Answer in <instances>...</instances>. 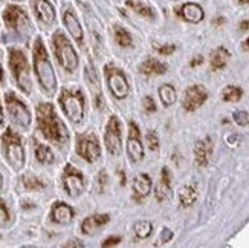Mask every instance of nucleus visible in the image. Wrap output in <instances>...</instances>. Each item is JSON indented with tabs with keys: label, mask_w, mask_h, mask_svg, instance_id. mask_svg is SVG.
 Returning a JSON list of instances; mask_svg holds the SVG:
<instances>
[{
	"label": "nucleus",
	"mask_w": 249,
	"mask_h": 248,
	"mask_svg": "<svg viewBox=\"0 0 249 248\" xmlns=\"http://www.w3.org/2000/svg\"><path fill=\"white\" fill-rule=\"evenodd\" d=\"M37 121H38V129L41 134L45 135L46 139L55 143L58 146H64L68 143V132L64 124L60 121L55 111H53L52 104H38L37 107Z\"/></svg>",
	"instance_id": "1"
},
{
	"label": "nucleus",
	"mask_w": 249,
	"mask_h": 248,
	"mask_svg": "<svg viewBox=\"0 0 249 248\" xmlns=\"http://www.w3.org/2000/svg\"><path fill=\"white\" fill-rule=\"evenodd\" d=\"M34 66L41 88L48 92H52L57 86V78L55 74H53L52 64L48 58L46 49L43 46V41L40 38L36 41V48H34Z\"/></svg>",
	"instance_id": "2"
},
{
	"label": "nucleus",
	"mask_w": 249,
	"mask_h": 248,
	"mask_svg": "<svg viewBox=\"0 0 249 248\" xmlns=\"http://www.w3.org/2000/svg\"><path fill=\"white\" fill-rule=\"evenodd\" d=\"M2 150L5 159L8 161V164L13 167L14 170H20L25 166V150L21 146L20 138L8 129L2 138Z\"/></svg>",
	"instance_id": "3"
},
{
	"label": "nucleus",
	"mask_w": 249,
	"mask_h": 248,
	"mask_svg": "<svg viewBox=\"0 0 249 248\" xmlns=\"http://www.w3.org/2000/svg\"><path fill=\"white\" fill-rule=\"evenodd\" d=\"M60 104L64 114L73 123H80L84 116V96L78 89H64L60 96Z\"/></svg>",
	"instance_id": "4"
},
{
	"label": "nucleus",
	"mask_w": 249,
	"mask_h": 248,
	"mask_svg": "<svg viewBox=\"0 0 249 248\" xmlns=\"http://www.w3.org/2000/svg\"><path fill=\"white\" fill-rule=\"evenodd\" d=\"M9 64H11V69H13V75L18 84V88L25 94H29L31 92V75H29V66H28L25 54L21 51L13 49L9 57Z\"/></svg>",
	"instance_id": "5"
},
{
	"label": "nucleus",
	"mask_w": 249,
	"mask_h": 248,
	"mask_svg": "<svg viewBox=\"0 0 249 248\" xmlns=\"http://www.w3.org/2000/svg\"><path fill=\"white\" fill-rule=\"evenodd\" d=\"M53 41V51H55V56L60 61V64L68 71H75L78 68V57L77 52L73 51L72 45L69 40L64 37L61 32H57L52 38Z\"/></svg>",
	"instance_id": "6"
},
{
	"label": "nucleus",
	"mask_w": 249,
	"mask_h": 248,
	"mask_svg": "<svg viewBox=\"0 0 249 248\" xmlns=\"http://www.w3.org/2000/svg\"><path fill=\"white\" fill-rule=\"evenodd\" d=\"M77 152L88 163H95L101 155V147L95 134H83L77 136Z\"/></svg>",
	"instance_id": "7"
},
{
	"label": "nucleus",
	"mask_w": 249,
	"mask_h": 248,
	"mask_svg": "<svg viewBox=\"0 0 249 248\" xmlns=\"http://www.w3.org/2000/svg\"><path fill=\"white\" fill-rule=\"evenodd\" d=\"M104 72L107 77V84H109L112 94L120 100L125 98L130 92V86L127 83V78L123 74V71H120L118 68H113V66H106Z\"/></svg>",
	"instance_id": "8"
},
{
	"label": "nucleus",
	"mask_w": 249,
	"mask_h": 248,
	"mask_svg": "<svg viewBox=\"0 0 249 248\" xmlns=\"http://www.w3.org/2000/svg\"><path fill=\"white\" fill-rule=\"evenodd\" d=\"M6 109H8L11 120H13L17 126L23 127V129L29 127L31 114L26 109V106L21 103L18 98H16L13 94H6Z\"/></svg>",
	"instance_id": "9"
},
{
	"label": "nucleus",
	"mask_w": 249,
	"mask_h": 248,
	"mask_svg": "<svg viewBox=\"0 0 249 248\" xmlns=\"http://www.w3.org/2000/svg\"><path fill=\"white\" fill-rule=\"evenodd\" d=\"M3 19L6 26L13 31L21 32V34L29 31V19L25 11L18 6H8L3 13Z\"/></svg>",
	"instance_id": "10"
},
{
	"label": "nucleus",
	"mask_w": 249,
	"mask_h": 248,
	"mask_svg": "<svg viewBox=\"0 0 249 248\" xmlns=\"http://www.w3.org/2000/svg\"><path fill=\"white\" fill-rule=\"evenodd\" d=\"M106 147L112 155H120L121 152V124L116 116H112L106 127L104 134Z\"/></svg>",
	"instance_id": "11"
},
{
	"label": "nucleus",
	"mask_w": 249,
	"mask_h": 248,
	"mask_svg": "<svg viewBox=\"0 0 249 248\" xmlns=\"http://www.w3.org/2000/svg\"><path fill=\"white\" fill-rule=\"evenodd\" d=\"M207 98H208V91L200 84H194V86H190V88L185 91V95H183V100H182V106L185 111L193 112V111L199 109V107L207 101Z\"/></svg>",
	"instance_id": "12"
},
{
	"label": "nucleus",
	"mask_w": 249,
	"mask_h": 248,
	"mask_svg": "<svg viewBox=\"0 0 249 248\" xmlns=\"http://www.w3.org/2000/svg\"><path fill=\"white\" fill-rule=\"evenodd\" d=\"M63 184H64V189H66L69 196H73V198L78 196V195H81L83 189H84L83 175L75 167L66 166V169H64V175H63Z\"/></svg>",
	"instance_id": "13"
},
{
	"label": "nucleus",
	"mask_w": 249,
	"mask_h": 248,
	"mask_svg": "<svg viewBox=\"0 0 249 248\" xmlns=\"http://www.w3.org/2000/svg\"><path fill=\"white\" fill-rule=\"evenodd\" d=\"M127 155L132 163H139L144 158V149L141 143L139 129L135 123L128 124V139H127Z\"/></svg>",
	"instance_id": "14"
},
{
	"label": "nucleus",
	"mask_w": 249,
	"mask_h": 248,
	"mask_svg": "<svg viewBox=\"0 0 249 248\" xmlns=\"http://www.w3.org/2000/svg\"><path fill=\"white\" fill-rule=\"evenodd\" d=\"M211 153H213L211 138H205V139H202V141L196 143V147H194V156H196V163L200 167L208 166Z\"/></svg>",
	"instance_id": "15"
},
{
	"label": "nucleus",
	"mask_w": 249,
	"mask_h": 248,
	"mask_svg": "<svg viewBox=\"0 0 249 248\" xmlns=\"http://www.w3.org/2000/svg\"><path fill=\"white\" fill-rule=\"evenodd\" d=\"M34 9L37 17L43 21V23L51 25L55 20V11H53L52 5L48 0H34Z\"/></svg>",
	"instance_id": "16"
},
{
	"label": "nucleus",
	"mask_w": 249,
	"mask_h": 248,
	"mask_svg": "<svg viewBox=\"0 0 249 248\" xmlns=\"http://www.w3.org/2000/svg\"><path fill=\"white\" fill-rule=\"evenodd\" d=\"M107 222H109V214H93V216H89L83 221L81 231L84 234H92L93 231L101 229Z\"/></svg>",
	"instance_id": "17"
},
{
	"label": "nucleus",
	"mask_w": 249,
	"mask_h": 248,
	"mask_svg": "<svg viewBox=\"0 0 249 248\" xmlns=\"http://www.w3.org/2000/svg\"><path fill=\"white\" fill-rule=\"evenodd\" d=\"M178 13L182 19L191 21V23H199L200 20H203V16H205L203 9L196 3H185L183 6H180Z\"/></svg>",
	"instance_id": "18"
},
{
	"label": "nucleus",
	"mask_w": 249,
	"mask_h": 248,
	"mask_svg": "<svg viewBox=\"0 0 249 248\" xmlns=\"http://www.w3.org/2000/svg\"><path fill=\"white\" fill-rule=\"evenodd\" d=\"M171 193V175H170V170L167 167L162 169V173H160V181L156 187V199L159 202L165 201Z\"/></svg>",
	"instance_id": "19"
},
{
	"label": "nucleus",
	"mask_w": 249,
	"mask_h": 248,
	"mask_svg": "<svg viewBox=\"0 0 249 248\" xmlns=\"http://www.w3.org/2000/svg\"><path fill=\"white\" fill-rule=\"evenodd\" d=\"M73 218V210L64 202H57L52 207V219L57 224H69Z\"/></svg>",
	"instance_id": "20"
},
{
	"label": "nucleus",
	"mask_w": 249,
	"mask_h": 248,
	"mask_svg": "<svg viewBox=\"0 0 249 248\" xmlns=\"http://www.w3.org/2000/svg\"><path fill=\"white\" fill-rule=\"evenodd\" d=\"M63 20H64V25H66L68 31L71 32V36L78 43H83V29H81L80 21L77 20V17L73 16L72 11H66Z\"/></svg>",
	"instance_id": "21"
},
{
	"label": "nucleus",
	"mask_w": 249,
	"mask_h": 248,
	"mask_svg": "<svg viewBox=\"0 0 249 248\" xmlns=\"http://www.w3.org/2000/svg\"><path fill=\"white\" fill-rule=\"evenodd\" d=\"M133 190H135V195L136 199H142L145 198L150 190H151V179L148 175L142 173V175H138L133 181Z\"/></svg>",
	"instance_id": "22"
},
{
	"label": "nucleus",
	"mask_w": 249,
	"mask_h": 248,
	"mask_svg": "<svg viewBox=\"0 0 249 248\" xmlns=\"http://www.w3.org/2000/svg\"><path fill=\"white\" fill-rule=\"evenodd\" d=\"M141 72L145 75H162L167 72V64L155 58H147L141 64Z\"/></svg>",
	"instance_id": "23"
},
{
	"label": "nucleus",
	"mask_w": 249,
	"mask_h": 248,
	"mask_svg": "<svg viewBox=\"0 0 249 248\" xmlns=\"http://www.w3.org/2000/svg\"><path fill=\"white\" fill-rule=\"evenodd\" d=\"M86 80H88L92 94L95 95L96 104H98V107H101V86L98 81V75H96L95 69H92V66H88V69H86Z\"/></svg>",
	"instance_id": "24"
},
{
	"label": "nucleus",
	"mask_w": 249,
	"mask_h": 248,
	"mask_svg": "<svg viewBox=\"0 0 249 248\" xmlns=\"http://www.w3.org/2000/svg\"><path fill=\"white\" fill-rule=\"evenodd\" d=\"M230 60V52L223 46L213 51L211 54V69L213 71H220L226 66V63Z\"/></svg>",
	"instance_id": "25"
},
{
	"label": "nucleus",
	"mask_w": 249,
	"mask_h": 248,
	"mask_svg": "<svg viewBox=\"0 0 249 248\" xmlns=\"http://www.w3.org/2000/svg\"><path fill=\"white\" fill-rule=\"evenodd\" d=\"M197 199V190L193 186H183L179 190V202L182 207H191Z\"/></svg>",
	"instance_id": "26"
},
{
	"label": "nucleus",
	"mask_w": 249,
	"mask_h": 248,
	"mask_svg": "<svg viewBox=\"0 0 249 248\" xmlns=\"http://www.w3.org/2000/svg\"><path fill=\"white\" fill-rule=\"evenodd\" d=\"M159 96H160V101L164 103V106H171L175 104L176 100H178V94H176V89L173 88L171 84H164L159 88Z\"/></svg>",
	"instance_id": "27"
},
{
	"label": "nucleus",
	"mask_w": 249,
	"mask_h": 248,
	"mask_svg": "<svg viewBox=\"0 0 249 248\" xmlns=\"http://www.w3.org/2000/svg\"><path fill=\"white\" fill-rule=\"evenodd\" d=\"M36 158L43 164H51L53 163V153L52 150L45 144H37L36 146Z\"/></svg>",
	"instance_id": "28"
},
{
	"label": "nucleus",
	"mask_w": 249,
	"mask_h": 248,
	"mask_svg": "<svg viewBox=\"0 0 249 248\" xmlns=\"http://www.w3.org/2000/svg\"><path fill=\"white\" fill-rule=\"evenodd\" d=\"M127 6L128 8H132L135 13H138L139 16H142V17H147V19H153L155 17V13H153V9H151L150 6L144 5V3H139V2H133V0H128L127 2Z\"/></svg>",
	"instance_id": "29"
},
{
	"label": "nucleus",
	"mask_w": 249,
	"mask_h": 248,
	"mask_svg": "<svg viewBox=\"0 0 249 248\" xmlns=\"http://www.w3.org/2000/svg\"><path fill=\"white\" fill-rule=\"evenodd\" d=\"M133 230L139 239H145L151 234V231H153V225H151V222H148V221H139L135 224Z\"/></svg>",
	"instance_id": "30"
},
{
	"label": "nucleus",
	"mask_w": 249,
	"mask_h": 248,
	"mask_svg": "<svg viewBox=\"0 0 249 248\" xmlns=\"http://www.w3.org/2000/svg\"><path fill=\"white\" fill-rule=\"evenodd\" d=\"M243 95V91L237 86H226L223 89V100L230 103H237Z\"/></svg>",
	"instance_id": "31"
},
{
	"label": "nucleus",
	"mask_w": 249,
	"mask_h": 248,
	"mask_svg": "<svg viewBox=\"0 0 249 248\" xmlns=\"http://www.w3.org/2000/svg\"><path fill=\"white\" fill-rule=\"evenodd\" d=\"M23 184L28 190H32V191H37V190H43L46 187V182L41 181L40 178L37 176H32V175H26L23 178Z\"/></svg>",
	"instance_id": "32"
},
{
	"label": "nucleus",
	"mask_w": 249,
	"mask_h": 248,
	"mask_svg": "<svg viewBox=\"0 0 249 248\" xmlns=\"http://www.w3.org/2000/svg\"><path fill=\"white\" fill-rule=\"evenodd\" d=\"M115 37H116L118 45L123 48H127L132 45V37H130V34L123 26H115Z\"/></svg>",
	"instance_id": "33"
},
{
	"label": "nucleus",
	"mask_w": 249,
	"mask_h": 248,
	"mask_svg": "<svg viewBox=\"0 0 249 248\" xmlns=\"http://www.w3.org/2000/svg\"><path fill=\"white\" fill-rule=\"evenodd\" d=\"M232 118L239 126H248L249 124V111H235Z\"/></svg>",
	"instance_id": "34"
},
{
	"label": "nucleus",
	"mask_w": 249,
	"mask_h": 248,
	"mask_svg": "<svg viewBox=\"0 0 249 248\" xmlns=\"http://www.w3.org/2000/svg\"><path fill=\"white\" fill-rule=\"evenodd\" d=\"M147 144H148L150 150H153V152H156V150L159 149V138H158L156 132L150 131L147 134Z\"/></svg>",
	"instance_id": "35"
},
{
	"label": "nucleus",
	"mask_w": 249,
	"mask_h": 248,
	"mask_svg": "<svg viewBox=\"0 0 249 248\" xmlns=\"http://www.w3.org/2000/svg\"><path fill=\"white\" fill-rule=\"evenodd\" d=\"M155 49L160 54V56H171L176 51L175 45H164V46H155Z\"/></svg>",
	"instance_id": "36"
},
{
	"label": "nucleus",
	"mask_w": 249,
	"mask_h": 248,
	"mask_svg": "<svg viewBox=\"0 0 249 248\" xmlns=\"http://www.w3.org/2000/svg\"><path fill=\"white\" fill-rule=\"evenodd\" d=\"M144 107H145L147 112H155L156 111L155 100L151 98V96H145V98H144Z\"/></svg>",
	"instance_id": "37"
},
{
	"label": "nucleus",
	"mask_w": 249,
	"mask_h": 248,
	"mask_svg": "<svg viewBox=\"0 0 249 248\" xmlns=\"http://www.w3.org/2000/svg\"><path fill=\"white\" fill-rule=\"evenodd\" d=\"M8 218H9L8 210H6V207L3 206V204L0 202V225H5L8 222Z\"/></svg>",
	"instance_id": "38"
},
{
	"label": "nucleus",
	"mask_w": 249,
	"mask_h": 248,
	"mask_svg": "<svg viewBox=\"0 0 249 248\" xmlns=\"http://www.w3.org/2000/svg\"><path fill=\"white\" fill-rule=\"evenodd\" d=\"M171 238H173V233L168 230V229H164L162 230V234H160V238H159V244H165V242H168V241H171Z\"/></svg>",
	"instance_id": "39"
},
{
	"label": "nucleus",
	"mask_w": 249,
	"mask_h": 248,
	"mask_svg": "<svg viewBox=\"0 0 249 248\" xmlns=\"http://www.w3.org/2000/svg\"><path fill=\"white\" fill-rule=\"evenodd\" d=\"M120 242H121V238H118V236H112V238L106 239L103 242V247H115V245H118Z\"/></svg>",
	"instance_id": "40"
},
{
	"label": "nucleus",
	"mask_w": 249,
	"mask_h": 248,
	"mask_svg": "<svg viewBox=\"0 0 249 248\" xmlns=\"http://www.w3.org/2000/svg\"><path fill=\"white\" fill-rule=\"evenodd\" d=\"M5 75H3V52L0 49V81H3Z\"/></svg>",
	"instance_id": "41"
},
{
	"label": "nucleus",
	"mask_w": 249,
	"mask_h": 248,
	"mask_svg": "<svg viewBox=\"0 0 249 248\" xmlns=\"http://www.w3.org/2000/svg\"><path fill=\"white\" fill-rule=\"evenodd\" d=\"M203 61V57H200V56H197V58H194V60H191V63H190V66L191 68H194V66H199V64Z\"/></svg>",
	"instance_id": "42"
},
{
	"label": "nucleus",
	"mask_w": 249,
	"mask_h": 248,
	"mask_svg": "<svg viewBox=\"0 0 249 248\" xmlns=\"http://www.w3.org/2000/svg\"><path fill=\"white\" fill-rule=\"evenodd\" d=\"M249 29V20H245L240 23V31H248Z\"/></svg>",
	"instance_id": "43"
},
{
	"label": "nucleus",
	"mask_w": 249,
	"mask_h": 248,
	"mask_svg": "<svg viewBox=\"0 0 249 248\" xmlns=\"http://www.w3.org/2000/svg\"><path fill=\"white\" fill-rule=\"evenodd\" d=\"M66 247H83V244H80V242H69V244H66Z\"/></svg>",
	"instance_id": "44"
},
{
	"label": "nucleus",
	"mask_w": 249,
	"mask_h": 248,
	"mask_svg": "<svg viewBox=\"0 0 249 248\" xmlns=\"http://www.w3.org/2000/svg\"><path fill=\"white\" fill-rule=\"evenodd\" d=\"M243 48H245L246 51H249V38H246V40H245V43H243Z\"/></svg>",
	"instance_id": "45"
},
{
	"label": "nucleus",
	"mask_w": 249,
	"mask_h": 248,
	"mask_svg": "<svg viewBox=\"0 0 249 248\" xmlns=\"http://www.w3.org/2000/svg\"><path fill=\"white\" fill-rule=\"evenodd\" d=\"M239 3H242V5H246V3H249V0H237Z\"/></svg>",
	"instance_id": "46"
},
{
	"label": "nucleus",
	"mask_w": 249,
	"mask_h": 248,
	"mask_svg": "<svg viewBox=\"0 0 249 248\" xmlns=\"http://www.w3.org/2000/svg\"><path fill=\"white\" fill-rule=\"evenodd\" d=\"M2 121H3V116H2V107H0V124H2Z\"/></svg>",
	"instance_id": "47"
},
{
	"label": "nucleus",
	"mask_w": 249,
	"mask_h": 248,
	"mask_svg": "<svg viewBox=\"0 0 249 248\" xmlns=\"http://www.w3.org/2000/svg\"><path fill=\"white\" fill-rule=\"evenodd\" d=\"M0 187H2V178H0Z\"/></svg>",
	"instance_id": "48"
},
{
	"label": "nucleus",
	"mask_w": 249,
	"mask_h": 248,
	"mask_svg": "<svg viewBox=\"0 0 249 248\" xmlns=\"http://www.w3.org/2000/svg\"><path fill=\"white\" fill-rule=\"evenodd\" d=\"M14 2H21V0H14Z\"/></svg>",
	"instance_id": "49"
}]
</instances>
